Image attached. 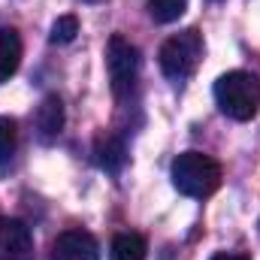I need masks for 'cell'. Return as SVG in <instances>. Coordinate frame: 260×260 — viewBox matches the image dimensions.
<instances>
[{"mask_svg": "<svg viewBox=\"0 0 260 260\" xmlns=\"http://www.w3.org/2000/svg\"><path fill=\"white\" fill-rule=\"evenodd\" d=\"M212 260H248L245 254H233V251H221V254H215Z\"/></svg>", "mask_w": 260, "mask_h": 260, "instance_id": "cell-14", "label": "cell"}, {"mask_svg": "<svg viewBox=\"0 0 260 260\" xmlns=\"http://www.w3.org/2000/svg\"><path fill=\"white\" fill-rule=\"evenodd\" d=\"M0 260H34V236L24 221L0 218Z\"/></svg>", "mask_w": 260, "mask_h": 260, "instance_id": "cell-5", "label": "cell"}, {"mask_svg": "<svg viewBox=\"0 0 260 260\" xmlns=\"http://www.w3.org/2000/svg\"><path fill=\"white\" fill-rule=\"evenodd\" d=\"M82 3H100V0H82Z\"/></svg>", "mask_w": 260, "mask_h": 260, "instance_id": "cell-15", "label": "cell"}, {"mask_svg": "<svg viewBox=\"0 0 260 260\" xmlns=\"http://www.w3.org/2000/svg\"><path fill=\"white\" fill-rule=\"evenodd\" d=\"M215 103L233 121H251L260 109V76L230 70L215 82Z\"/></svg>", "mask_w": 260, "mask_h": 260, "instance_id": "cell-1", "label": "cell"}, {"mask_svg": "<svg viewBox=\"0 0 260 260\" xmlns=\"http://www.w3.org/2000/svg\"><path fill=\"white\" fill-rule=\"evenodd\" d=\"M34 127H37V139L46 142V145L61 136V130H64V103H61V97L49 94V97L37 106V112H34Z\"/></svg>", "mask_w": 260, "mask_h": 260, "instance_id": "cell-7", "label": "cell"}, {"mask_svg": "<svg viewBox=\"0 0 260 260\" xmlns=\"http://www.w3.org/2000/svg\"><path fill=\"white\" fill-rule=\"evenodd\" d=\"M173 185L179 194L203 200V197L218 191L221 167H218V160H212L203 151H185L173 160Z\"/></svg>", "mask_w": 260, "mask_h": 260, "instance_id": "cell-2", "label": "cell"}, {"mask_svg": "<svg viewBox=\"0 0 260 260\" xmlns=\"http://www.w3.org/2000/svg\"><path fill=\"white\" fill-rule=\"evenodd\" d=\"M106 64H109V79H112L115 97H127L139 79V67H142L139 49L130 46L121 37H112L109 49H106Z\"/></svg>", "mask_w": 260, "mask_h": 260, "instance_id": "cell-4", "label": "cell"}, {"mask_svg": "<svg viewBox=\"0 0 260 260\" xmlns=\"http://www.w3.org/2000/svg\"><path fill=\"white\" fill-rule=\"evenodd\" d=\"M21 64V37L15 27H0V85L9 82Z\"/></svg>", "mask_w": 260, "mask_h": 260, "instance_id": "cell-9", "label": "cell"}, {"mask_svg": "<svg viewBox=\"0 0 260 260\" xmlns=\"http://www.w3.org/2000/svg\"><path fill=\"white\" fill-rule=\"evenodd\" d=\"M76 34H79V18H76V15H61V18L52 24L49 40L64 46V43H73V40H76Z\"/></svg>", "mask_w": 260, "mask_h": 260, "instance_id": "cell-13", "label": "cell"}, {"mask_svg": "<svg viewBox=\"0 0 260 260\" xmlns=\"http://www.w3.org/2000/svg\"><path fill=\"white\" fill-rule=\"evenodd\" d=\"M148 245L139 233H118L109 245V260H145Z\"/></svg>", "mask_w": 260, "mask_h": 260, "instance_id": "cell-10", "label": "cell"}, {"mask_svg": "<svg viewBox=\"0 0 260 260\" xmlns=\"http://www.w3.org/2000/svg\"><path fill=\"white\" fill-rule=\"evenodd\" d=\"M257 233H260V221H257Z\"/></svg>", "mask_w": 260, "mask_h": 260, "instance_id": "cell-16", "label": "cell"}, {"mask_svg": "<svg viewBox=\"0 0 260 260\" xmlns=\"http://www.w3.org/2000/svg\"><path fill=\"white\" fill-rule=\"evenodd\" d=\"M188 9V0H148V15L157 21V24H170V21H179Z\"/></svg>", "mask_w": 260, "mask_h": 260, "instance_id": "cell-12", "label": "cell"}, {"mask_svg": "<svg viewBox=\"0 0 260 260\" xmlns=\"http://www.w3.org/2000/svg\"><path fill=\"white\" fill-rule=\"evenodd\" d=\"M52 260H100V242L88 230H64L52 242Z\"/></svg>", "mask_w": 260, "mask_h": 260, "instance_id": "cell-6", "label": "cell"}, {"mask_svg": "<svg viewBox=\"0 0 260 260\" xmlns=\"http://www.w3.org/2000/svg\"><path fill=\"white\" fill-rule=\"evenodd\" d=\"M94 157H97V167L118 176L124 170V160H127V148H124V139L115 136V133H103L97 136L94 142Z\"/></svg>", "mask_w": 260, "mask_h": 260, "instance_id": "cell-8", "label": "cell"}, {"mask_svg": "<svg viewBox=\"0 0 260 260\" xmlns=\"http://www.w3.org/2000/svg\"><path fill=\"white\" fill-rule=\"evenodd\" d=\"M203 58V37L197 27H188L182 34H173L164 46H160V73L170 79V82H185L191 73L197 70Z\"/></svg>", "mask_w": 260, "mask_h": 260, "instance_id": "cell-3", "label": "cell"}, {"mask_svg": "<svg viewBox=\"0 0 260 260\" xmlns=\"http://www.w3.org/2000/svg\"><path fill=\"white\" fill-rule=\"evenodd\" d=\"M18 148V124L12 118H0V176L9 170Z\"/></svg>", "mask_w": 260, "mask_h": 260, "instance_id": "cell-11", "label": "cell"}]
</instances>
